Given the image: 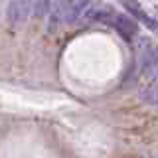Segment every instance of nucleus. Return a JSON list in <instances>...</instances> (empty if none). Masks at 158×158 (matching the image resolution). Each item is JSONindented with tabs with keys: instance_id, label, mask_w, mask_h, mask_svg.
Masks as SVG:
<instances>
[{
	"instance_id": "3",
	"label": "nucleus",
	"mask_w": 158,
	"mask_h": 158,
	"mask_svg": "<svg viewBox=\"0 0 158 158\" xmlns=\"http://www.w3.org/2000/svg\"><path fill=\"white\" fill-rule=\"evenodd\" d=\"M71 8H73V0H59L57 6L49 12V24H48V30H49V32H56L61 24L69 22Z\"/></svg>"
},
{
	"instance_id": "4",
	"label": "nucleus",
	"mask_w": 158,
	"mask_h": 158,
	"mask_svg": "<svg viewBox=\"0 0 158 158\" xmlns=\"http://www.w3.org/2000/svg\"><path fill=\"white\" fill-rule=\"evenodd\" d=\"M140 69L142 73H154L158 69V46H152L148 42H142L140 49Z\"/></svg>"
},
{
	"instance_id": "2",
	"label": "nucleus",
	"mask_w": 158,
	"mask_h": 158,
	"mask_svg": "<svg viewBox=\"0 0 158 158\" xmlns=\"http://www.w3.org/2000/svg\"><path fill=\"white\" fill-rule=\"evenodd\" d=\"M34 6L36 0H10L8 8H6V18L10 24L20 26L34 14Z\"/></svg>"
},
{
	"instance_id": "8",
	"label": "nucleus",
	"mask_w": 158,
	"mask_h": 158,
	"mask_svg": "<svg viewBox=\"0 0 158 158\" xmlns=\"http://www.w3.org/2000/svg\"><path fill=\"white\" fill-rule=\"evenodd\" d=\"M57 2H59V0H36V6H34V14H36V18L49 16V12L57 6Z\"/></svg>"
},
{
	"instance_id": "6",
	"label": "nucleus",
	"mask_w": 158,
	"mask_h": 158,
	"mask_svg": "<svg viewBox=\"0 0 158 158\" xmlns=\"http://www.w3.org/2000/svg\"><path fill=\"white\" fill-rule=\"evenodd\" d=\"M142 99L146 103H152V105H158V71L152 75V79L146 83V87L142 89Z\"/></svg>"
},
{
	"instance_id": "5",
	"label": "nucleus",
	"mask_w": 158,
	"mask_h": 158,
	"mask_svg": "<svg viewBox=\"0 0 158 158\" xmlns=\"http://www.w3.org/2000/svg\"><path fill=\"white\" fill-rule=\"evenodd\" d=\"M111 24L115 26V30L121 34L125 40H132L138 34V26L132 18H128L127 14H113Z\"/></svg>"
},
{
	"instance_id": "1",
	"label": "nucleus",
	"mask_w": 158,
	"mask_h": 158,
	"mask_svg": "<svg viewBox=\"0 0 158 158\" xmlns=\"http://www.w3.org/2000/svg\"><path fill=\"white\" fill-rule=\"evenodd\" d=\"M103 2L101 0H73L71 16H69V24L75 26H85L89 22H95L103 16Z\"/></svg>"
},
{
	"instance_id": "9",
	"label": "nucleus",
	"mask_w": 158,
	"mask_h": 158,
	"mask_svg": "<svg viewBox=\"0 0 158 158\" xmlns=\"http://www.w3.org/2000/svg\"><path fill=\"white\" fill-rule=\"evenodd\" d=\"M0 2H2V0H0Z\"/></svg>"
},
{
	"instance_id": "7",
	"label": "nucleus",
	"mask_w": 158,
	"mask_h": 158,
	"mask_svg": "<svg viewBox=\"0 0 158 158\" xmlns=\"http://www.w3.org/2000/svg\"><path fill=\"white\" fill-rule=\"evenodd\" d=\"M125 6H127L128 10H131V14H132V16H136L138 20H140V22H144L148 28H154V26H156V24L152 22L150 18H148V14H146L144 10L140 8V4H138L136 0H125Z\"/></svg>"
}]
</instances>
